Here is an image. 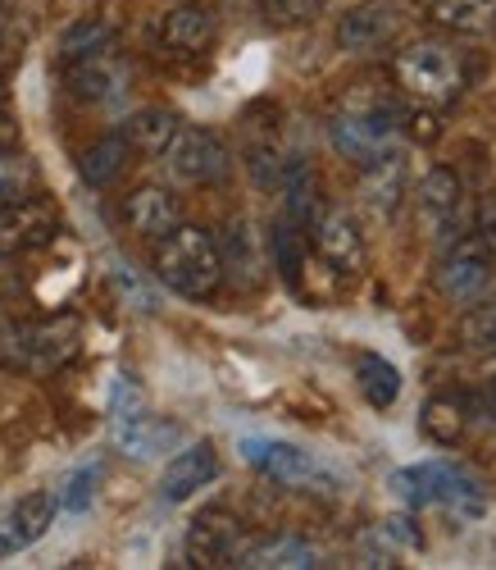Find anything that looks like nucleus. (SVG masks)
Returning <instances> with one entry per match:
<instances>
[{"label":"nucleus","mask_w":496,"mask_h":570,"mask_svg":"<svg viewBox=\"0 0 496 570\" xmlns=\"http://www.w3.org/2000/svg\"><path fill=\"white\" fill-rule=\"evenodd\" d=\"M182 128V119L165 106H141L123 119V141L132 147V156H165V147L173 141V132Z\"/></svg>","instance_id":"22"},{"label":"nucleus","mask_w":496,"mask_h":570,"mask_svg":"<svg viewBox=\"0 0 496 570\" xmlns=\"http://www.w3.org/2000/svg\"><path fill=\"white\" fill-rule=\"evenodd\" d=\"M406 183H410V169H406V156L401 151H387L378 156L374 165H365V178H360V202L374 210V215H391L406 197Z\"/></svg>","instance_id":"21"},{"label":"nucleus","mask_w":496,"mask_h":570,"mask_svg":"<svg viewBox=\"0 0 496 570\" xmlns=\"http://www.w3.org/2000/svg\"><path fill=\"white\" fill-rule=\"evenodd\" d=\"M128 160H132V147L123 141V132H110V137H96L91 147H82L78 174H82L87 187H115L123 178Z\"/></svg>","instance_id":"25"},{"label":"nucleus","mask_w":496,"mask_h":570,"mask_svg":"<svg viewBox=\"0 0 496 570\" xmlns=\"http://www.w3.org/2000/svg\"><path fill=\"white\" fill-rule=\"evenodd\" d=\"M165 165H169V174H173L178 183H187V187H210V183L228 178L232 156H228V147L219 141V132L196 128V124H182V128L173 132V141L165 147Z\"/></svg>","instance_id":"6"},{"label":"nucleus","mask_w":496,"mask_h":570,"mask_svg":"<svg viewBox=\"0 0 496 570\" xmlns=\"http://www.w3.org/2000/svg\"><path fill=\"white\" fill-rule=\"evenodd\" d=\"M106 46H115V23L101 19V14H87V19H78V23L65 28V37H60V60L73 65V60H82V56L106 51Z\"/></svg>","instance_id":"29"},{"label":"nucleus","mask_w":496,"mask_h":570,"mask_svg":"<svg viewBox=\"0 0 496 570\" xmlns=\"http://www.w3.org/2000/svg\"><path fill=\"white\" fill-rule=\"evenodd\" d=\"M182 424L169 420V415H156L146 406H132L123 415H115V448L132 461H156L165 452H178L182 448Z\"/></svg>","instance_id":"13"},{"label":"nucleus","mask_w":496,"mask_h":570,"mask_svg":"<svg viewBox=\"0 0 496 570\" xmlns=\"http://www.w3.org/2000/svg\"><path fill=\"white\" fill-rule=\"evenodd\" d=\"M56 493H46V489H32L23 493L6 515H0V557H10V552H23L32 548L37 539H46V530L56 525Z\"/></svg>","instance_id":"18"},{"label":"nucleus","mask_w":496,"mask_h":570,"mask_svg":"<svg viewBox=\"0 0 496 570\" xmlns=\"http://www.w3.org/2000/svg\"><path fill=\"white\" fill-rule=\"evenodd\" d=\"M406 128V110L396 106L383 87H356L346 97L328 124V137L337 156L356 160V165H374L378 156L396 151V137Z\"/></svg>","instance_id":"1"},{"label":"nucleus","mask_w":496,"mask_h":570,"mask_svg":"<svg viewBox=\"0 0 496 570\" xmlns=\"http://www.w3.org/2000/svg\"><path fill=\"white\" fill-rule=\"evenodd\" d=\"M19 141H23V128H19V119H14L6 106H0V151H14Z\"/></svg>","instance_id":"38"},{"label":"nucleus","mask_w":496,"mask_h":570,"mask_svg":"<svg viewBox=\"0 0 496 570\" xmlns=\"http://www.w3.org/2000/svg\"><path fill=\"white\" fill-rule=\"evenodd\" d=\"M10 65H14V46H10V37L0 32V78L10 73Z\"/></svg>","instance_id":"39"},{"label":"nucleus","mask_w":496,"mask_h":570,"mask_svg":"<svg viewBox=\"0 0 496 570\" xmlns=\"http://www.w3.org/2000/svg\"><path fill=\"white\" fill-rule=\"evenodd\" d=\"M215 480H219V448L210 439L187 443L182 452L169 456V465L160 474V498L165 502H187Z\"/></svg>","instance_id":"17"},{"label":"nucleus","mask_w":496,"mask_h":570,"mask_svg":"<svg viewBox=\"0 0 496 570\" xmlns=\"http://www.w3.org/2000/svg\"><path fill=\"white\" fill-rule=\"evenodd\" d=\"M401 28H406V10L396 0H365V6L337 19V46L346 56H378L401 37Z\"/></svg>","instance_id":"9"},{"label":"nucleus","mask_w":496,"mask_h":570,"mask_svg":"<svg viewBox=\"0 0 496 570\" xmlns=\"http://www.w3.org/2000/svg\"><path fill=\"white\" fill-rule=\"evenodd\" d=\"M219 256H224V278L232 274L241 288H260V278H265V243H260L256 224L246 219V215L228 219L224 243H219Z\"/></svg>","instance_id":"19"},{"label":"nucleus","mask_w":496,"mask_h":570,"mask_svg":"<svg viewBox=\"0 0 496 570\" xmlns=\"http://www.w3.org/2000/svg\"><path fill=\"white\" fill-rule=\"evenodd\" d=\"M241 548H246V525L228 507H206L187 525V539H182V552L191 566H237Z\"/></svg>","instance_id":"11"},{"label":"nucleus","mask_w":496,"mask_h":570,"mask_svg":"<svg viewBox=\"0 0 496 570\" xmlns=\"http://www.w3.org/2000/svg\"><path fill=\"white\" fill-rule=\"evenodd\" d=\"M0 6H6V0H0Z\"/></svg>","instance_id":"40"},{"label":"nucleus","mask_w":496,"mask_h":570,"mask_svg":"<svg viewBox=\"0 0 496 570\" xmlns=\"http://www.w3.org/2000/svg\"><path fill=\"white\" fill-rule=\"evenodd\" d=\"M437 293L456 306H474L496 278V252L483 243L478 233L460 237V243L446 247V256L437 261Z\"/></svg>","instance_id":"5"},{"label":"nucleus","mask_w":496,"mask_h":570,"mask_svg":"<svg viewBox=\"0 0 496 570\" xmlns=\"http://www.w3.org/2000/svg\"><path fill=\"white\" fill-rule=\"evenodd\" d=\"M310 233H315V256L333 269V274H341V278H351V274H360L365 269V233H360V224H356V215L351 210H319L315 215V224H310Z\"/></svg>","instance_id":"12"},{"label":"nucleus","mask_w":496,"mask_h":570,"mask_svg":"<svg viewBox=\"0 0 496 570\" xmlns=\"http://www.w3.org/2000/svg\"><path fill=\"white\" fill-rule=\"evenodd\" d=\"M260 10L274 23H306L319 10V0H260Z\"/></svg>","instance_id":"33"},{"label":"nucleus","mask_w":496,"mask_h":570,"mask_svg":"<svg viewBox=\"0 0 496 570\" xmlns=\"http://www.w3.org/2000/svg\"><path fill=\"white\" fill-rule=\"evenodd\" d=\"M56 233H60V210L41 193L19 197V202H0V256L41 252L46 243H56Z\"/></svg>","instance_id":"7"},{"label":"nucleus","mask_w":496,"mask_h":570,"mask_svg":"<svg viewBox=\"0 0 496 570\" xmlns=\"http://www.w3.org/2000/svg\"><path fill=\"white\" fill-rule=\"evenodd\" d=\"M460 338H465L469 347H496V302H483V306L465 311Z\"/></svg>","instance_id":"32"},{"label":"nucleus","mask_w":496,"mask_h":570,"mask_svg":"<svg viewBox=\"0 0 496 570\" xmlns=\"http://www.w3.org/2000/svg\"><path fill=\"white\" fill-rule=\"evenodd\" d=\"M391 489L401 502H410L415 511L419 507H456L465 515H478L483 511V493L478 484L469 480L465 470L446 465V461H424V465H406L391 474Z\"/></svg>","instance_id":"4"},{"label":"nucleus","mask_w":496,"mask_h":570,"mask_svg":"<svg viewBox=\"0 0 496 570\" xmlns=\"http://www.w3.org/2000/svg\"><path fill=\"white\" fill-rule=\"evenodd\" d=\"M478 237L496 252V197H487V202L478 206Z\"/></svg>","instance_id":"37"},{"label":"nucleus","mask_w":496,"mask_h":570,"mask_svg":"<svg viewBox=\"0 0 496 570\" xmlns=\"http://www.w3.org/2000/svg\"><path fill=\"white\" fill-rule=\"evenodd\" d=\"M383 534L401 539L406 548H424V534H419V530H410V520H406V515H387V520H383Z\"/></svg>","instance_id":"36"},{"label":"nucleus","mask_w":496,"mask_h":570,"mask_svg":"<svg viewBox=\"0 0 496 570\" xmlns=\"http://www.w3.org/2000/svg\"><path fill=\"white\" fill-rule=\"evenodd\" d=\"M0 365H19V324L0 315Z\"/></svg>","instance_id":"35"},{"label":"nucleus","mask_w":496,"mask_h":570,"mask_svg":"<svg viewBox=\"0 0 496 570\" xmlns=\"http://www.w3.org/2000/svg\"><path fill=\"white\" fill-rule=\"evenodd\" d=\"M65 82H69V97L82 101V106H96V101H110L128 87V65L119 60L115 46L96 56H82L73 65H65Z\"/></svg>","instance_id":"16"},{"label":"nucleus","mask_w":496,"mask_h":570,"mask_svg":"<svg viewBox=\"0 0 496 570\" xmlns=\"http://www.w3.org/2000/svg\"><path fill=\"white\" fill-rule=\"evenodd\" d=\"M415 202H419V210H424V219H428L433 228H452V224H460L465 183H460L456 169L433 165V169L419 178V187H415Z\"/></svg>","instance_id":"20"},{"label":"nucleus","mask_w":496,"mask_h":570,"mask_svg":"<svg viewBox=\"0 0 496 570\" xmlns=\"http://www.w3.org/2000/svg\"><path fill=\"white\" fill-rule=\"evenodd\" d=\"M123 224H128L132 237H141V243H160L165 233H173L182 224V206H178V197L169 193V187L141 183L123 197Z\"/></svg>","instance_id":"15"},{"label":"nucleus","mask_w":496,"mask_h":570,"mask_svg":"<svg viewBox=\"0 0 496 570\" xmlns=\"http://www.w3.org/2000/svg\"><path fill=\"white\" fill-rule=\"evenodd\" d=\"M356 389L374 411H387V406H396V397H401V370L378 352H365L356 361Z\"/></svg>","instance_id":"27"},{"label":"nucleus","mask_w":496,"mask_h":570,"mask_svg":"<svg viewBox=\"0 0 496 570\" xmlns=\"http://www.w3.org/2000/svg\"><path fill=\"white\" fill-rule=\"evenodd\" d=\"M396 82L406 87V97H415L419 106H452L465 91V60L456 46L446 41H410L406 51H396L391 60Z\"/></svg>","instance_id":"3"},{"label":"nucleus","mask_w":496,"mask_h":570,"mask_svg":"<svg viewBox=\"0 0 496 570\" xmlns=\"http://www.w3.org/2000/svg\"><path fill=\"white\" fill-rule=\"evenodd\" d=\"M219 37V23L206 6H196V0H178V6L160 19V46L178 60H201L210 56V46Z\"/></svg>","instance_id":"14"},{"label":"nucleus","mask_w":496,"mask_h":570,"mask_svg":"<svg viewBox=\"0 0 496 570\" xmlns=\"http://www.w3.org/2000/svg\"><path fill=\"white\" fill-rule=\"evenodd\" d=\"M237 566H278V570H310L324 566V552L310 539H296V534H278V539H260V543H246Z\"/></svg>","instance_id":"23"},{"label":"nucleus","mask_w":496,"mask_h":570,"mask_svg":"<svg viewBox=\"0 0 496 570\" xmlns=\"http://www.w3.org/2000/svg\"><path fill=\"white\" fill-rule=\"evenodd\" d=\"M269 252H274L278 274L291 283V288H301V283H306V265H310V243H306L301 224L278 219L274 233H269Z\"/></svg>","instance_id":"28"},{"label":"nucleus","mask_w":496,"mask_h":570,"mask_svg":"<svg viewBox=\"0 0 496 570\" xmlns=\"http://www.w3.org/2000/svg\"><path fill=\"white\" fill-rule=\"evenodd\" d=\"M96 489H101V465H78L69 480H65V489H60V507L65 511H87L91 507V498H96Z\"/></svg>","instance_id":"31"},{"label":"nucleus","mask_w":496,"mask_h":570,"mask_svg":"<svg viewBox=\"0 0 496 570\" xmlns=\"http://www.w3.org/2000/svg\"><path fill=\"white\" fill-rule=\"evenodd\" d=\"M151 269L169 293H178L187 302H206V297L219 293V283H224L219 237L201 224H178L173 233H165L156 243Z\"/></svg>","instance_id":"2"},{"label":"nucleus","mask_w":496,"mask_h":570,"mask_svg":"<svg viewBox=\"0 0 496 570\" xmlns=\"http://www.w3.org/2000/svg\"><path fill=\"white\" fill-rule=\"evenodd\" d=\"M82 343V324L78 315H51V320H37L28 328H19V365L28 374H56L78 356Z\"/></svg>","instance_id":"8"},{"label":"nucleus","mask_w":496,"mask_h":570,"mask_svg":"<svg viewBox=\"0 0 496 570\" xmlns=\"http://www.w3.org/2000/svg\"><path fill=\"white\" fill-rule=\"evenodd\" d=\"M115 283H119V293H123V297H132L137 311H156V293H146L141 283H137V274H128L123 265L115 269Z\"/></svg>","instance_id":"34"},{"label":"nucleus","mask_w":496,"mask_h":570,"mask_svg":"<svg viewBox=\"0 0 496 570\" xmlns=\"http://www.w3.org/2000/svg\"><path fill=\"white\" fill-rule=\"evenodd\" d=\"M37 193V174L32 165L23 160V151H0V202H19V197H32Z\"/></svg>","instance_id":"30"},{"label":"nucleus","mask_w":496,"mask_h":570,"mask_svg":"<svg viewBox=\"0 0 496 570\" xmlns=\"http://www.w3.org/2000/svg\"><path fill=\"white\" fill-rule=\"evenodd\" d=\"M419 430H424V439L437 443V448H456V443L465 439V430H469V402L456 397V393L428 397L424 411H419Z\"/></svg>","instance_id":"24"},{"label":"nucleus","mask_w":496,"mask_h":570,"mask_svg":"<svg viewBox=\"0 0 496 570\" xmlns=\"http://www.w3.org/2000/svg\"><path fill=\"white\" fill-rule=\"evenodd\" d=\"M433 19L460 37H492L496 32V0H433Z\"/></svg>","instance_id":"26"},{"label":"nucleus","mask_w":496,"mask_h":570,"mask_svg":"<svg viewBox=\"0 0 496 570\" xmlns=\"http://www.w3.org/2000/svg\"><path fill=\"white\" fill-rule=\"evenodd\" d=\"M241 461L260 470L265 480L287 484V489H310V484H328V470L296 443L282 439H241Z\"/></svg>","instance_id":"10"}]
</instances>
